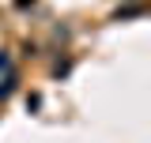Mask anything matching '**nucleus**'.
Listing matches in <instances>:
<instances>
[{
  "instance_id": "nucleus-1",
  "label": "nucleus",
  "mask_w": 151,
  "mask_h": 143,
  "mask_svg": "<svg viewBox=\"0 0 151 143\" xmlns=\"http://www.w3.org/2000/svg\"><path fill=\"white\" fill-rule=\"evenodd\" d=\"M144 8L140 4H125V8H117V19H132V15H140Z\"/></svg>"
}]
</instances>
